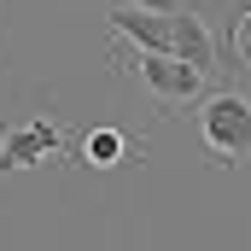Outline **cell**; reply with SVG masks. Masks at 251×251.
I'll list each match as a JSON object with an SVG mask.
<instances>
[{
  "label": "cell",
  "mask_w": 251,
  "mask_h": 251,
  "mask_svg": "<svg viewBox=\"0 0 251 251\" xmlns=\"http://www.w3.org/2000/svg\"><path fill=\"white\" fill-rule=\"evenodd\" d=\"M170 35H176V59H187L199 76H222V64H216V35H210V24L199 18V6H187V12H176L170 18Z\"/></svg>",
  "instance_id": "obj_4"
},
{
  "label": "cell",
  "mask_w": 251,
  "mask_h": 251,
  "mask_svg": "<svg viewBox=\"0 0 251 251\" xmlns=\"http://www.w3.org/2000/svg\"><path fill=\"white\" fill-rule=\"evenodd\" d=\"M111 35H123L128 53H170L176 59V35H170V18H146V12H128V6H111L105 12Z\"/></svg>",
  "instance_id": "obj_5"
},
{
  "label": "cell",
  "mask_w": 251,
  "mask_h": 251,
  "mask_svg": "<svg viewBox=\"0 0 251 251\" xmlns=\"http://www.w3.org/2000/svg\"><path fill=\"white\" fill-rule=\"evenodd\" d=\"M228 53H234V70L251 76V0L228 18Z\"/></svg>",
  "instance_id": "obj_7"
},
{
  "label": "cell",
  "mask_w": 251,
  "mask_h": 251,
  "mask_svg": "<svg viewBox=\"0 0 251 251\" xmlns=\"http://www.w3.org/2000/svg\"><path fill=\"white\" fill-rule=\"evenodd\" d=\"M70 128L59 111H29V117H12L0 123V176H18V170H35V164H59L70 158Z\"/></svg>",
  "instance_id": "obj_3"
},
{
  "label": "cell",
  "mask_w": 251,
  "mask_h": 251,
  "mask_svg": "<svg viewBox=\"0 0 251 251\" xmlns=\"http://www.w3.org/2000/svg\"><path fill=\"white\" fill-rule=\"evenodd\" d=\"M193 134L216 170H246L251 164V94L246 88H210L193 105Z\"/></svg>",
  "instance_id": "obj_1"
},
{
  "label": "cell",
  "mask_w": 251,
  "mask_h": 251,
  "mask_svg": "<svg viewBox=\"0 0 251 251\" xmlns=\"http://www.w3.org/2000/svg\"><path fill=\"white\" fill-rule=\"evenodd\" d=\"M140 152H146V140H134V134H123V128H88L70 158L88 164V170H123V164H134Z\"/></svg>",
  "instance_id": "obj_6"
},
{
  "label": "cell",
  "mask_w": 251,
  "mask_h": 251,
  "mask_svg": "<svg viewBox=\"0 0 251 251\" xmlns=\"http://www.w3.org/2000/svg\"><path fill=\"white\" fill-rule=\"evenodd\" d=\"M105 59H111L117 76H134V82L158 100L164 117H181V111H193V105L210 94V76H199L187 59H170V53H128V47H111Z\"/></svg>",
  "instance_id": "obj_2"
},
{
  "label": "cell",
  "mask_w": 251,
  "mask_h": 251,
  "mask_svg": "<svg viewBox=\"0 0 251 251\" xmlns=\"http://www.w3.org/2000/svg\"><path fill=\"white\" fill-rule=\"evenodd\" d=\"M111 6H128V12H146V18H176V12H187L193 0H111Z\"/></svg>",
  "instance_id": "obj_8"
}]
</instances>
